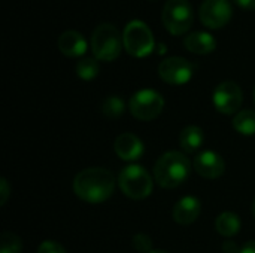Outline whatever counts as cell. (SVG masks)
Returning <instances> with one entry per match:
<instances>
[{
    "instance_id": "f546056e",
    "label": "cell",
    "mask_w": 255,
    "mask_h": 253,
    "mask_svg": "<svg viewBox=\"0 0 255 253\" xmlns=\"http://www.w3.org/2000/svg\"><path fill=\"white\" fill-rule=\"evenodd\" d=\"M254 101H255V88H254Z\"/></svg>"
},
{
    "instance_id": "ac0fdd59",
    "label": "cell",
    "mask_w": 255,
    "mask_h": 253,
    "mask_svg": "<svg viewBox=\"0 0 255 253\" xmlns=\"http://www.w3.org/2000/svg\"><path fill=\"white\" fill-rule=\"evenodd\" d=\"M233 127L238 133L244 136L255 134V112L254 110H241L233 118Z\"/></svg>"
},
{
    "instance_id": "2e32d148",
    "label": "cell",
    "mask_w": 255,
    "mask_h": 253,
    "mask_svg": "<svg viewBox=\"0 0 255 253\" xmlns=\"http://www.w3.org/2000/svg\"><path fill=\"white\" fill-rule=\"evenodd\" d=\"M205 142V134L200 127L188 125L179 133V146L184 152L193 154L196 152Z\"/></svg>"
},
{
    "instance_id": "484cf974",
    "label": "cell",
    "mask_w": 255,
    "mask_h": 253,
    "mask_svg": "<svg viewBox=\"0 0 255 253\" xmlns=\"http://www.w3.org/2000/svg\"><path fill=\"white\" fill-rule=\"evenodd\" d=\"M239 253H255V240L244 245V248L239 251Z\"/></svg>"
},
{
    "instance_id": "52a82bcc",
    "label": "cell",
    "mask_w": 255,
    "mask_h": 253,
    "mask_svg": "<svg viewBox=\"0 0 255 253\" xmlns=\"http://www.w3.org/2000/svg\"><path fill=\"white\" fill-rule=\"evenodd\" d=\"M164 109V98L155 89H140L128 101L130 113L139 121H152Z\"/></svg>"
},
{
    "instance_id": "8fae6325",
    "label": "cell",
    "mask_w": 255,
    "mask_h": 253,
    "mask_svg": "<svg viewBox=\"0 0 255 253\" xmlns=\"http://www.w3.org/2000/svg\"><path fill=\"white\" fill-rule=\"evenodd\" d=\"M194 170L203 179H218L226 171V163L223 157L214 151H203L194 158Z\"/></svg>"
},
{
    "instance_id": "cb8c5ba5",
    "label": "cell",
    "mask_w": 255,
    "mask_h": 253,
    "mask_svg": "<svg viewBox=\"0 0 255 253\" xmlns=\"http://www.w3.org/2000/svg\"><path fill=\"white\" fill-rule=\"evenodd\" d=\"M10 195V188H9V183L6 179H1L0 180V206H4L7 198Z\"/></svg>"
},
{
    "instance_id": "4fadbf2b",
    "label": "cell",
    "mask_w": 255,
    "mask_h": 253,
    "mask_svg": "<svg viewBox=\"0 0 255 253\" xmlns=\"http://www.w3.org/2000/svg\"><path fill=\"white\" fill-rule=\"evenodd\" d=\"M88 43L76 30H66L58 37V49L66 57H82L87 52Z\"/></svg>"
},
{
    "instance_id": "5b68a950",
    "label": "cell",
    "mask_w": 255,
    "mask_h": 253,
    "mask_svg": "<svg viewBox=\"0 0 255 253\" xmlns=\"http://www.w3.org/2000/svg\"><path fill=\"white\" fill-rule=\"evenodd\" d=\"M118 183L123 194L131 200H143L152 192V179L149 173L136 164L127 166L121 170Z\"/></svg>"
},
{
    "instance_id": "83f0119b",
    "label": "cell",
    "mask_w": 255,
    "mask_h": 253,
    "mask_svg": "<svg viewBox=\"0 0 255 253\" xmlns=\"http://www.w3.org/2000/svg\"><path fill=\"white\" fill-rule=\"evenodd\" d=\"M149 253H166V252H163V251H151Z\"/></svg>"
},
{
    "instance_id": "9c48e42d",
    "label": "cell",
    "mask_w": 255,
    "mask_h": 253,
    "mask_svg": "<svg viewBox=\"0 0 255 253\" xmlns=\"http://www.w3.org/2000/svg\"><path fill=\"white\" fill-rule=\"evenodd\" d=\"M212 101L220 113L233 115L238 113V110L241 109L244 101V94L238 84L232 81H224L214 89Z\"/></svg>"
},
{
    "instance_id": "3957f363",
    "label": "cell",
    "mask_w": 255,
    "mask_h": 253,
    "mask_svg": "<svg viewBox=\"0 0 255 253\" xmlns=\"http://www.w3.org/2000/svg\"><path fill=\"white\" fill-rule=\"evenodd\" d=\"M91 51L100 61H114L123 49V36L112 24H100L91 34Z\"/></svg>"
},
{
    "instance_id": "9a60e30c",
    "label": "cell",
    "mask_w": 255,
    "mask_h": 253,
    "mask_svg": "<svg viewBox=\"0 0 255 253\" xmlns=\"http://www.w3.org/2000/svg\"><path fill=\"white\" fill-rule=\"evenodd\" d=\"M184 45L193 54L206 55V54H211L212 51H215L217 40L212 34H209L206 31H193L185 37Z\"/></svg>"
},
{
    "instance_id": "d6986e66",
    "label": "cell",
    "mask_w": 255,
    "mask_h": 253,
    "mask_svg": "<svg viewBox=\"0 0 255 253\" xmlns=\"http://www.w3.org/2000/svg\"><path fill=\"white\" fill-rule=\"evenodd\" d=\"M99 63L97 58H91V57H84L78 61L76 64V73L82 81H91L99 75Z\"/></svg>"
},
{
    "instance_id": "d4e9b609",
    "label": "cell",
    "mask_w": 255,
    "mask_h": 253,
    "mask_svg": "<svg viewBox=\"0 0 255 253\" xmlns=\"http://www.w3.org/2000/svg\"><path fill=\"white\" fill-rule=\"evenodd\" d=\"M238 6H241L242 9L247 10H254L255 9V0H233Z\"/></svg>"
},
{
    "instance_id": "4316f807",
    "label": "cell",
    "mask_w": 255,
    "mask_h": 253,
    "mask_svg": "<svg viewBox=\"0 0 255 253\" xmlns=\"http://www.w3.org/2000/svg\"><path fill=\"white\" fill-rule=\"evenodd\" d=\"M158 51H160V54H163L166 51V46L163 43H158Z\"/></svg>"
},
{
    "instance_id": "7c38bea8",
    "label": "cell",
    "mask_w": 255,
    "mask_h": 253,
    "mask_svg": "<svg viewBox=\"0 0 255 253\" xmlns=\"http://www.w3.org/2000/svg\"><path fill=\"white\" fill-rule=\"evenodd\" d=\"M114 149H115L117 155L124 161H136L142 157V154L145 151L142 140L137 136H134L133 133L120 134L115 139Z\"/></svg>"
},
{
    "instance_id": "5bb4252c",
    "label": "cell",
    "mask_w": 255,
    "mask_h": 253,
    "mask_svg": "<svg viewBox=\"0 0 255 253\" xmlns=\"http://www.w3.org/2000/svg\"><path fill=\"white\" fill-rule=\"evenodd\" d=\"M202 212V204L196 197H184L173 209V219L179 225L193 224Z\"/></svg>"
},
{
    "instance_id": "6da1fadb",
    "label": "cell",
    "mask_w": 255,
    "mask_h": 253,
    "mask_svg": "<svg viewBox=\"0 0 255 253\" xmlns=\"http://www.w3.org/2000/svg\"><path fill=\"white\" fill-rule=\"evenodd\" d=\"M73 191L82 201L100 204L112 197L115 191V177L103 167H90L76 174Z\"/></svg>"
},
{
    "instance_id": "44dd1931",
    "label": "cell",
    "mask_w": 255,
    "mask_h": 253,
    "mask_svg": "<svg viewBox=\"0 0 255 253\" xmlns=\"http://www.w3.org/2000/svg\"><path fill=\"white\" fill-rule=\"evenodd\" d=\"M22 252V242L21 239L10 233L6 231L0 237V253H21Z\"/></svg>"
},
{
    "instance_id": "7402d4cb",
    "label": "cell",
    "mask_w": 255,
    "mask_h": 253,
    "mask_svg": "<svg viewBox=\"0 0 255 253\" xmlns=\"http://www.w3.org/2000/svg\"><path fill=\"white\" fill-rule=\"evenodd\" d=\"M131 243H133V248L140 253H149L152 249V242L145 234H136L133 237Z\"/></svg>"
},
{
    "instance_id": "277c9868",
    "label": "cell",
    "mask_w": 255,
    "mask_h": 253,
    "mask_svg": "<svg viewBox=\"0 0 255 253\" xmlns=\"http://www.w3.org/2000/svg\"><path fill=\"white\" fill-rule=\"evenodd\" d=\"M123 43L126 51L136 58L148 57L155 48L154 36L149 27L139 19L130 21L126 25L123 31Z\"/></svg>"
},
{
    "instance_id": "30bf717a",
    "label": "cell",
    "mask_w": 255,
    "mask_h": 253,
    "mask_svg": "<svg viewBox=\"0 0 255 253\" xmlns=\"http://www.w3.org/2000/svg\"><path fill=\"white\" fill-rule=\"evenodd\" d=\"M193 64L182 57H169L158 66L160 78L170 85H184L193 78Z\"/></svg>"
},
{
    "instance_id": "ba28073f",
    "label": "cell",
    "mask_w": 255,
    "mask_h": 253,
    "mask_svg": "<svg viewBox=\"0 0 255 253\" xmlns=\"http://www.w3.org/2000/svg\"><path fill=\"white\" fill-rule=\"evenodd\" d=\"M232 16L233 9L229 0H203L199 7V18L208 28H223Z\"/></svg>"
},
{
    "instance_id": "f1b7e54d",
    "label": "cell",
    "mask_w": 255,
    "mask_h": 253,
    "mask_svg": "<svg viewBox=\"0 0 255 253\" xmlns=\"http://www.w3.org/2000/svg\"><path fill=\"white\" fill-rule=\"evenodd\" d=\"M253 213H254V216H255V200H254V204H253Z\"/></svg>"
},
{
    "instance_id": "e0dca14e",
    "label": "cell",
    "mask_w": 255,
    "mask_h": 253,
    "mask_svg": "<svg viewBox=\"0 0 255 253\" xmlns=\"http://www.w3.org/2000/svg\"><path fill=\"white\" fill-rule=\"evenodd\" d=\"M215 230L223 237H233L241 231V219L233 212H224L217 218Z\"/></svg>"
},
{
    "instance_id": "ffe728a7",
    "label": "cell",
    "mask_w": 255,
    "mask_h": 253,
    "mask_svg": "<svg viewBox=\"0 0 255 253\" xmlns=\"http://www.w3.org/2000/svg\"><path fill=\"white\" fill-rule=\"evenodd\" d=\"M126 110V104L123 101V98L117 97V95H111L108 97L103 104H102V112L106 118L109 119H117L120 118Z\"/></svg>"
},
{
    "instance_id": "603a6c76",
    "label": "cell",
    "mask_w": 255,
    "mask_h": 253,
    "mask_svg": "<svg viewBox=\"0 0 255 253\" xmlns=\"http://www.w3.org/2000/svg\"><path fill=\"white\" fill-rule=\"evenodd\" d=\"M37 253H66V251L60 243L52 242V240H46L39 246Z\"/></svg>"
},
{
    "instance_id": "8992f818",
    "label": "cell",
    "mask_w": 255,
    "mask_h": 253,
    "mask_svg": "<svg viewBox=\"0 0 255 253\" xmlns=\"http://www.w3.org/2000/svg\"><path fill=\"white\" fill-rule=\"evenodd\" d=\"M163 24L173 36L187 33L194 19L193 6L188 0H167L163 9Z\"/></svg>"
},
{
    "instance_id": "7a4b0ae2",
    "label": "cell",
    "mask_w": 255,
    "mask_h": 253,
    "mask_svg": "<svg viewBox=\"0 0 255 253\" xmlns=\"http://www.w3.org/2000/svg\"><path fill=\"white\" fill-rule=\"evenodd\" d=\"M191 174L190 160L176 151L163 154L154 167L155 182L166 189H175L181 186Z\"/></svg>"
}]
</instances>
